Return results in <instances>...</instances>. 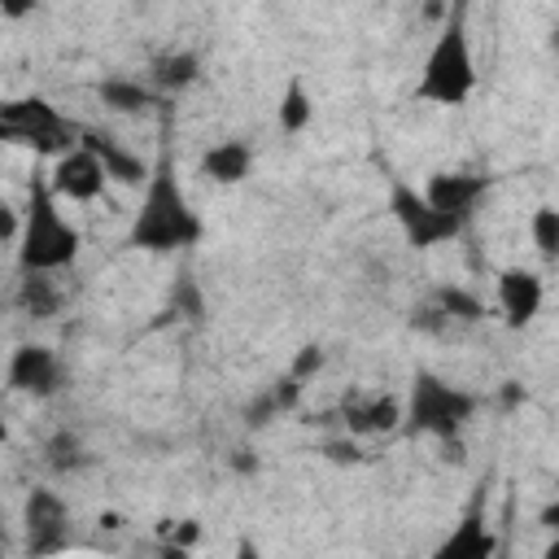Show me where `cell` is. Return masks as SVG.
<instances>
[{
	"label": "cell",
	"mask_w": 559,
	"mask_h": 559,
	"mask_svg": "<svg viewBox=\"0 0 559 559\" xmlns=\"http://www.w3.org/2000/svg\"><path fill=\"white\" fill-rule=\"evenodd\" d=\"M201 236H205V223L192 210L170 153H157L153 175L140 192V210L127 227V245L144 249V253H183V249L201 245Z\"/></svg>",
	"instance_id": "obj_1"
},
{
	"label": "cell",
	"mask_w": 559,
	"mask_h": 559,
	"mask_svg": "<svg viewBox=\"0 0 559 559\" xmlns=\"http://www.w3.org/2000/svg\"><path fill=\"white\" fill-rule=\"evenodd\" d=\"M83 231L66 218L57 192L48 188V175H35L26 188V210H22V240L13 249L22 275H57L79 262Z\"/></svg>",
	"instance_id": "obj_2"
},
{
	"label": "cell",
	"mask_w": 559,
	"mask_h": 559,
	"mask_svg": "<svg viewBox=\"0 0 559 559\" xmlns=\"http://www.w3.org/2000/svg\"><path fill=\"white\" fill-rule=\"evenodd\" d=\"M480 74H476V52H472V31H467V13L450 9L424 52L419 79H415V96L424 105L437 109H459L472 100Z\"/></svg>",
	"instance_id": "obj_3"
},
{
	"label": "cell",
	"mask_w": 559,
	"mask_h": 559,
	"mask_svg": "<svg viewBox=\"0 0 559 559\" xmlns=\"http://www.w3.org/2000/svg\"><path fill=\"white\" fill-rule=\"evenodd\" d=\"M480 411V397L463 384H450L445 376L419 367L411 376V389H406V428L411 432H424L432 441H459L463 428L476 419Z\"/></svg>",
	"instance_id": "obj_4"
},
{
	"label": "cell",
	"mask_w": 559,
	"mask_h": 559,
	"mask_svg": "<svg viewBox=\"0 0 559 559\" xmlns=\"http://www.w3.org/2000/svg\"><path fill=\"white\" fill-rule=\"evenodd\" d=\"M83 131L74 118H66L48 96H13L0 105V140L35 148L39 157H61L83 144Z\"/></svg>",
	"instance_id": "obj_5"
},
{
	"label": "cell",
	"mask_w": 559,
	"mask_h": 559,
	"mask_svg": "<svg viewBox=\"0 0 559 559\" xmlns=\"http://www.w3.org/2000/svg\"><path fill=\"white\" fill-rule=\"evenodd\" d=\"M389 218L397 223V231H402V240H406L411 249L450 245V240H459L463 227H467V223L441 214V210L424 197V188H415V183H406V179H393V183H389Z\"/></svg>",
	"instance_id": "obj_6"
},
{
	"label": "cell",
	"mask_w": 559,
	"mask_h": 559,
	"mask_svg": "<svg viewBox=\"0 0 559 559\" xmlns=\"http://www.w3.org/2000/svg\"><path fill=\"white\" fill-rule=\"evenodd\" d=\"M22 528H26V555L31 559H52L74 542V520L70 507L57 489H31L22 507Z\"/></svg>",
	"instance_id": "obj_7"
},
{
	"label": "cell",
	"mask_w": 559,
	"mask_h": 559,
	"mask_svg": "<svg viewBox=\"0 0 559 559\" xmlns=\"http://www.w3.org/2000/svg\"><path fill=\"white\" fill-rule=\"evenodd\" d=\"M4 384H9V393L35 397V402L57 397V393L66 389V362H61V354H57L52 345L26 341V345H17V349L9 354V362H4Z\"/></svg>",
	"instance_id": "obj_8"
},
{
	"label": "cell",
	"mask_w": 559,
	"mask_h": 559,
	"mask_svg": "<svg viewBox=\"0 0 559 559\" xmlns=\"http://www.w3.org/2000/svg\"><path fill=\"white\" fill-rule=\"evenodd\" d=\"M48 188L57 192L61 205H66V201L87 205V201H96V197L109 188V170H105V162H100L87 144H79V148L61 153V157L48 166Z\"/></svg>",
	"instance_id": "obj_9"
},
{
	"label": "cell",
	"mask_w": 559,
	"mask_h": 559,
	"mask_svg": "<svg viewBox=\"0 0 559 559\" xmlns=\"http://www.w3.org/2000/svg\"><path fill=\"white\" fill-rule=\"evenodd\" d=\"M493 306L507 328H528L546 306V280L533 266H502L493 275Z\"/></svg>",
	"instance_id": "obj_10"
},
{
	"label": "cell",
	"mask_w": 559,
	"mask_h": 559,
	"mask_svg": "<svg viewBox=\"0 0 559 559\" xmlns=\"http://www.w3.org/2000/svg\"><path fill=\"white\" fill-rule=\"evenodd\" d=\"M493 192V179L489 175H480V170H437V175H428V183H424V197L441 210V214H450V218H459V223H467L476 210H480V201Z\"/></svg>",
	"instance_id": "obj_11"
},
{
	"label": "cell",
	"mask_w": 559,
	"mask_h": 559,
	"mask_svg": "<svg viewBox=\"0 0 559 559\" xmlns=\"http://www.w3.org/2000/svg\"><path fill=\"white\" fill-rule=\"evenodd\" d=\"M493 555H498V533L489 528L485 511L472 507V511L437 542V550H432L428 559H493Z\"/></svg>",
	"instance_id": "obj_12"
},
{
	"label": "cell",
	"mask_w": 559,
	"mask_h": 559,
	"mask_svg": "<svg viewBox=\"0 0 559 559\" xmlns=\"http://www.w3.org/2000/svg\"><path fill=\"white\" fill-rule=\"evenodd\" d=\"M83 144H87V148H92V153L105 162L109 183H122V188H144V183H148L153 162H144L140 153H131L127 144H118V135L87 127V131H83Z\"/></svg>",
	"instance_id": "obj_13"
},
{
	"label": "cell",
	"mask_w": 559,
	"mask_h": 559,
	"mask_svg": "<svg viewBox=\"0 0 559 559\" xmlns=\"http://www.w3.org/2000/svg\"><path fill=\"white\" fill-rule=\"evenodd\" d=\"M197 170L218 188H236V183H245L253 175V144L240 140V135H227V140H218V144H210L201 153Z\"/></svg>",
	"instance_id": "obj_14"
},
{
	"label": "cell",
	"mask_w": 559,
	"mask_h": 559,
	"mask_svg": "<svg viewBox=\"0 0 559 559\" xmlns=\"http://www.w3.org/2000/svg\"><path fill=\"white\" fill-rule=\"evenodd\" d=\"M345 428L349 432H393L406 419V402L389 393H367V397H345Z\"/></svg>",
	"instance_id": "obj_15"
},
{
	"label": "cell",
	"mask_w": 559,
	"mask_h": 559,
	"mask_svg": "<svg viewBox=\"0 0 559 559\" xmlns=\"http://www.w3.org/2000/svg\"><path fill=\"white\" fill-rule=\"evenodd\" d=\"M144 79L153 83L157 96H175L183 87H192L201 79V57L192 48H170V52H157L144 70Z\"/></svg>",
	"instance_id": "obj_16"
},
{
	"label": "cell",
	"mask_w": 559,
	"mask_h": 559,
	"mask_svg": "<svg viewBox=\"0 0 559 559\" xmlns=\"http://www.w3.org/2000/svg\"><path fill=\"white\" fill-rule=\"evenodd\" d=\"M96 96H100V105L109 114H144L148 105L162 100L153 92V83L148 79H135V74H105L100 87H96Z\"/></svg>",
	"instance_id": "obj_17"
},
{
	"label": "cell",
	"mask_w": 559,
	"mask_h": 559,
	"mask_svg": "<svg viewBox=\"0 0 559 559\" xmlns=\"http://www.w3.org/2000/svg\"><path fill=\"white\" fill-rule=\"evenodd\" d=\"M275 122L284 135H301L314 122V96L306 87L301 74H288V83L280 87V105H275Z\"/></svg>",
	"instance_id": "obj_18"
},
{
	"label": "cell",
	"mask_w": 559,
	"mask_h": 559,
	"mask_svg": "<svg viewBox=\"0 0 559 559\" xmlns=\"http://www.w3.org/2000/svg\"><path fill=\"white\" fill-rule=\"evenodd\" d=\"M17 306L31 314V319H52L61 310V288L52 275H22L17 284Z\"/></svg>",
	"instance_id": "obj_19"
},
{
	"label": "cell",
	"mask_w": 559,
	"mask_h": 559,
	"mask_svg": "<svg viewBox=\"0 0 559 559\" xmlns=\"http://www.w3.org/2000/svg\"><path fill=\"white\" fill-rule=\"evenodd\" d=\"M528 240H533V249H537L546 262L559 258V205L542 201V205L528 214Z\"/></svg>",
	"instance_id": "obj_20"
},
{
	"label": "cell",
	"mask_w": 559,
	"mask_h": 559,
	"mask_svg": "<svg viewBox=\"0 0 559 559\" xmlns=\"http://www.w3.org/2000/svg\"><path fill=\"white\" fill-rule=\"evenodd\" d=\"M437 310L445 314V319H485V301L480 297H472L467 288H459V284H445V288H437Z\"/></svg>",
	"instance_id": "obj_21"
},
{
	"label": "cell",
	"mask_w": 559,
	"mask_h": 559,
	"mask_svg": "<svg viewBox=\"0 0 559 559\" xmlns=\"http://www.w3.org/2000/svg\"><path fill=\"white\" fill-rule=\"evenodd\" d=\"M323 362H328V354H323V345H314V341H306L297 354H293V362H288V376L297 380V384H306V380H314L319 371H323Z\"/></svg>",
	"instance_id": "obj_22"
},
{
	"label": "cell",
	"mask_w": 559,
	"mask_h": 559,
	"mask_svg": "<svg viewBox=\"0 0 559 559\" xmlns=\"http://www.w3.org/2000/svg\"><path fill=\"white\" fill-rule=\"evenodd\" d=\"M162 537H166V546H179V550H192V546L201 542V524H197V520H179V524H170V520H166V528H162Z\"/></svg>",
	"instance_id": "obj_23"
},
{
	"label": "cell",
	"mask_w": 559,
	"mask_h": 559,
	"mask_svg": "<svg viewBox=\"0 0 559 559\" xmlns=\"http://www.w3.org/2000/svg\"><path fill=\"white\" fill-rule=\"evenodd\" d=\"M175 310H183V314H188L192 323L201 319V293H197V284H192L188 275H183L179 284H175Z\"/></svg>",
	"instance_id": "obj_24"
},
{
	"label": "cell",
	"mask_w": 559,
	"mask_h": 559,
	"mask_svg": "<svg viewBox=\"0 0 559 559\" xmlns=\"http://www.w3.org/2000/svg\"><path fill=\"white\" fill-rule=\"evenodd\" d=\"M537 524H542L546 533H555V537H559V498H550V502L537 511Z\"/></svg>",
	"instance_id": "obj_25"
},
{
	"label": "cell",
	"mask_w": 559,
	"mask_h": 559,
	"mask_svg": "<svg viewBox=\"0 0 559 559\" xmlns=\"http://www.w3.org/2000/svg\"><path fill=\"white\" fill-rule=\"evenodd\" d=\"M231 559H262V550H258V542L253 537H236V546H231Z\"/></svg>",
	"instance_id": "obj_26"
},
{
	"label": "cell",
	"mask_w": 559,
	"mask_h": 559,
	"mask_svg": "<svg viewBox=\"0 0 559 559\" xmlns=\"http://www.w3.org/2000/svg\"><path fill=\"white\" fill-rule=\"evenodd\" d=\"M502 402H507V406H520V402H524V389H520L515 380H507V389H502Z\"/></svg>",
	"instance_id": "obj_27"
},
{
	"label": "cell",
	"mask_w": 559,
	"mask_h": 559,
	"mask_svg": "<svg viewBox=\"0 0 559 559\" xmlns=\"http://www.w3.org/2000/svg\"><path fill=\"white\" fill-rule=\"evenodd\" d=\"M542 559H559V537H550V542L542 546Z\"/></svg>",
	"instance_id": "obj_28"
},
{
	"label": "cell",
	"mask_w": 559,
	"mask_h": 559,
	"mask_svg": "<svg viewBox=\"0 0 559 559\" xmlns=\"http://www.w3.org/2000/svg\"><path fill=\"white\" fill-rule=\"evenodd\" d=\"M555 52H559V26H555Z\"/></svg>",
	"instance_id": "obj_29"
}]
</instances>
